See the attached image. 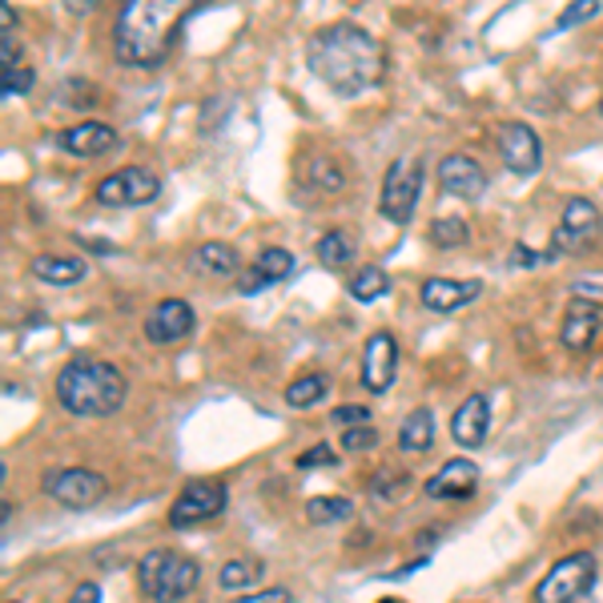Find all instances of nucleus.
Listing matches in <instances>:
<instances>
[{
    "instance_id": "obj_35",
    "label": "nucleus",
    "mask_w": 603,
    "mask_h": 603,
    "mask_svg": "<svg viewBox=\"0 0 603 603\" xmlns=\"http://www.w3.org/2000/svg\"><path fill=\"white\" fill-rule=\"evenodd\" d=\"M330 423L342 426V431H350V426H370L374 419H370V406H362V402H347V406H335Z\"/></svg>"
},
{
    "instance_id": "obj_12",
    "label": "nucleus",
    "mask_w": 603,
    "mask_h": 603,
    "mask_svg": "<svg viewBox=\"0 0 603 603\" xmlns=\"http://www.w3.org/2000/svg\"><path fill=\"white\" fill-rule=\"evenodd\" d=\"M193 326H198V314L186 298H161L146 314V338L154 347H173L193 335Z\"/></svg>"
},
{
    "instance_id": "obj_1",
    "label": "nucleus",
    "mask_w": 603,
    "mask_h": 603,
    "mask_svg": "<svg viewBox=\"0 0 603 603\" xmlns=\"http://www.w3.org/2000/svg\"><path fill=\"white\" fill-rule=\"evenodd\" d=\"M306 68L342 97H358L382 81L387 53H382L379 36H370L362 24L338 21L306 41Z\"/></svg>"
},
{
    "instance_id": "obj_18",
    "label": "nucleus",
    "mask_w": 603,
    "mask_h": 603,
    "mask_svg": "<svg viewBox=\"0 0 603 603\" xmlns=\"http://www.w3.org/2000/svg\"><path fill=\"white\" fill-rule=\"evenodd\" d=\"M294 254L282 246H269L257 254V262H250L242 274H237V294H257L266 290V286H274V282H286L294 274Z\"/></svg>"
},
{
    "instance_id": "obj_36",
    "label": "nucleus",
    "mask_w": 603,
    "mask_h": 603,
    "mask_svg": "<svg viewBox=\"0 0 603 603\" xmlns=\"http://www.w3.org/2000/svg\"><path fill=\"white\" fill-rule=\"evenodd\" d=\"M342 463V455H338L335 447H326V443H318V447L302 451L298 455V467L302 470H318V467H338Z\"/></svg>"
},
{
    "instance_id": "obj_32",
    "label": "nucleus",
    "mask_w": 603,
    "mask_h": 603,
    "mask_svg": "<svg viewBox=\"0 0 603 603\" xmlns=\"http://www.w3.org/2000/svg\"><path fill=\"white\" fill-rule=\"evenodd\" d=\"M36 85V73L29 65H17V68H0V97L12 100V97H24V93Z\"/></svg>"
},
{
    "instance_id": "obj_28",
    "label": "nucleus",
    "mask_w": 603,
    "mask_h": 603,
    "mask_svg": "<svg viewBox=\"0 0 603 603\" xmlns=\"http://www.w3.org/2000/svg\"><path fill=\"white\" fill-rule=\"evenodd\" d=\"M347 294L355 302H379L382 294H391V274L382 266H362L350 274L347 282Z\"/></svg>"
},
{
    "instance_id": "obj_27",
    "label": "nucleus",
    "mask_w": 603,
    "mask_h": 603,
    "mask_svg": "<svg viewBox=\"0 0 603 603\" xmlns=\"http://www.w3.org/2000/svg\"><path fill=\"white\" fill-rule=\"evenodd\" d=\"M306 519L318 527L347 523V519H355V503L347 495H314V499H306Z\"/></svg>"
},
{
    "instance_id": "obj_6",
    "label": "nucleus",
    "mask_w": 603,
    "mask_h": 603,
    "mask_svg": "<svg viewBox=\"0 0 603 603\" xmlns=\"http://www.w3.org/2000/svg\"><path fill=\"white\" fill-rule=\"evenodd\" d=\"M423 178L426 169L419 157H399L387 166V178H382V193H379V210L387 222L406 225L419 210V198H423Z\"/></svg>"
},
{
    "instance_id": "obj_39",
    "label": "nucleus",
    "mask_w": 603,
    "mask_h": 603,
    "mask_svg": "<svg viewBox=\"0 0 603 603\" xmlns=\"http://www.w3.org/2000/svg\"><path fill=\"white\" fill-rule=\"evenodd\" d=\"M571 298L580 302H592V306H603V282H592V278H580L571 286Z\"/></svg>"
},
{
    "instance_id": "obj_37",
    "label": "nucleus",
    "mask_w": 603,
    "mask_h": 603,
    "mask_svg": "<svg viewBox=\"0 0 603 603\" xmlns=\"http://www.w3.org/2000/svg\"><path fill=\"white\" fill-rule=\"evenodd\" d=\"M511 257H515V266H523V269H531V266H548L551 257V250H527V246H515L511 250Z\"/></svg>"
},
{
    "instance_id": "obj_3",
    "label": "nucleus",
    "mask_w": 603,
    "mask_h": 603,
    "mask_svg": "<svg viewBox=\"0 0 603 603\" xmlns=\"http://www.w3.org/2000/svg\"><path fill=\"white\" fill-rule=\"evenodd\" d=\"M56 402L77 419H109L125 406L129 382H125L121 367H113L105 358L77 355L56 370Z\"/></svg>"
},
{
    "instance_id": "obj_22",
    "label": "nucleus",
    "mask_w": 603,
    "mask_h": 603,
    "mask_svg": "<svg viewBox=\"0 0 603 603\" xmlns=\"http://www.w3.org/2000/svg\"><path fill=\"white\" fill-rule=\"evenodd\" d=\"M193 266L201 274H213V278H230V274H242V257L230 242H201L193 250Z\"/></svg>"
},
{
    "instance_id": "obj_10",
    "label": "nucleus",
    "mask_w": 603,
    "mask_h": 603,
    "mask_svg": "<svg viewBox=\"0 0 603 603\" xmlns=\"http://www.w3.org/2000/svg\"><path fill=\"white\" fill-rule=\"evenodd\" d=\"M495 149H499L503 166L519 173V178H531L543 166V141L527 121H499L495 125Z\"/></svg>"
},
{
    "instance_id": "obj_2",
    "label": "nucleus",
    "mask_w": 603,
    "mask_h": 603,
    "mask_svg": "<svg viewBox=\"0 0 603 603\" xmlns=\"http://www.w3.org/2000/svg\"><path fill=\"white\" fill-rule=\"evenodd\" d=\"M181 24L178 0H129L113 24V53L125 68H157Z\"/></svg>"
},
{
    "instance_id": "obj_25",
    "label": "nucleus",
    "mask_w": 603,
    "mask_h": 603,
    "mask_svg": "<svg viewBox=\"0 0 603 603\" xmlns=\"http://www.w3.org/2000/svg\"><path fill=\"white\" fill-rule=\"evenodd\" d=\"M302 173H306V186H310L314 193H342L347 190V169L338 166L335 157H310Z\"/></svg>"
},
{
    "instance_id": "obj_31",
    "label": "nucleus",
    "mask_w": 603,
    "mask_h": 603,
    "mask_svg": "<svg viewBox=\"0 0 603 603\" xmlns=\"http://www.w3.org/2000/svg\"><path fill=\"white\" fill-rule=\"evenodd\" d=\"M406 487H411V475L406 470H379L374 479H370V495L374 499H402L406 495Z\"/></svg>"
},
{
    "instance_id": "obj_21",
    "label": "nucleus",
    "mask_w": 603,
    "mask_h": 603,
    "mask_svg": "<svg viewBox=\"0 0 603 603\" xmlns=\"http://www.w3.org/2000/svg\"><path fill=\"white\" fill-rule=\"evenodd\" d=\"M431 447H435V411L414 406L399 426V451L402 455H426Z\"/></svg>"
},
{
    "instance_id": "obj_13",
    "label": "nucleus",
    "mask_w": 603,
    "mask_h": 603,
    "mask_svg": "<svg viewBox=\"0 0 603 603\" xmlns=\"http://www.w3.org/2000/svg\"><path fill=\"white\" fill-rule=\"evenodd\" d=\"M394 379H399V342H394L391 330H379L362 347V387L370 394H387Z\"/></svg>"
},
{
    "instance_id": "obj_20",
    "label": "nucleus",
    "mask_w": 603,
    "mask_h": 603,
    "mask_svg": "<svg viewBox=\"0 0 603 603\" xmlns=\"http://www.w3.org/2000/svg\"><path fill=\"white\" fill-rule=\"evenodd\" d=\"M423 306L435 314H451V310H463L467 302H475L483 294V282L479 278H426L423 282Z\"/></svg>"
},
{
    "instance_id": "obj_40",
    "label": "nucleus",
    "mask_w": 603,
    "mask_h": 603,
    "mask_svg": "<svg viewBox=\"0 0 603 603\" xmlns=\"http://www.w3.org/2000/svg\"><path fill=\"white\" fill-rule=\"evenodd\" d=\"M68 603H100V588L97 583H77L73 595H68Z\"/></svg>"
},
{
    "instance_id": "obj_11",
    "label": "nucleus",
    "mask_w": 603,
    "mask_h": 603,
    "mask_svg": "<svg viewBox=\"0 0 603 603\" xmlns=\"http://www.w3.org/2000/svg\"><path fill=\"white\" fill-rule=\"evenodd\" d=\"M225 511V487L218 479H193L181 487V495L169 507V527H198L210 523Z\"/></svg>"
},
{
    "instance_id": "obj_19",
    "label": "nucleus",
    "mask_w": 603,
    "mask_h": 603,
    "mask_svg": "<svg viewBox=\"0 0 603 603\" xmlns=\"http://www.w3.org/2000/svg\"><path fill=\"white\" fill-rule=\"evenodd\" d=\"M475 487H479V467H475L467 455L447 458V463L438 467V475L426 479V495H431V499H470Z\"/></svg>"
},
{
    "instance_id": "obj_33",
    "label": "nucleus",
    "mask_w": 603,
    "mask_h": 603,
    "mask_svg": "<svg viewBox=\"0 0 603 603\" xmlns=\"http://www.w3.org/2000/svg\"><path fill=\"white\" fill-rule=\"evenodd\" d=\"M379 447V426H350V431H342V451L347 455H362V451H374Z\"/></svg>"
},
{
    "instance_id": "obj_30",
    "label": "nucleus",
    "mask_w": 603,
    "mask_h": 603,
    "mask_svg": "<svg viewBox=\"0 0 603 603\" xmlns=\"http://www.w3.org/2000/svg\"><path fill=\"white\" fill-rule=\"evenodd\" d=\"M470 242V225L463 218H435L431 222V246L435 250H458Z\"/></svg>"
},
{
    "instance_id": "obj_29",
    "label": "nucleus",
    "mask_w": 603,
    "mask_h": 603,
    "mask_svg": "<svg viewBox=\"0 0 603 603\" xmlns=\"http://www.w3.org/2000/svg\"><path fill=\"white\" fill-rule=\"evenodd\" d=\"M314 254H318V262H326V266H347L350 257H355V237H350L347 230H326V234L318 237Z\"/></svg>"
},
{
    "instance_id": "obj_26",
    "label": "nucleus",
    "mask_w": 603,
    "mask_h": 603,
    "mask_svg": "<svg viewBox=\"0 0 603 603\" xmlns=\"http://www.w3.org/2000/svg\"><path fill=\"white\" fill-rule=\"evenodd\" d=\"M326 394H330V374L314 370V374H302V379H294L290 387H286V406H294V411H310V406H318Z\"/></svg>"
},
{
    "instance_id": "obj_41",
    "label": "nucleus",
    "mask_w": 603,
    "mask_h": 603,
    "mask_svg": "<svg viewBox=\"0 0 603 603\" xmlns=\"http://www.w3.org/2000/svg\"><path fill=\"white\" fill-rule=\"evenodd\" d=\"M600 113H603V97H600Z\"/></svg>"
},
{
    "instance_id": "obj_8",
    "label": "nucleus",
    "mask_w": 603,
    "mask_h": 603,
    "mask_svg": "<svg viewBox=\"0 0 603 603\" xmlns=\"http://www.w3.org/2000/svg\"><path fill=\"white\" fill-rule=\"evenodd\" d=\"M41 487H45L49 499L68 507V511H89L109 495V479L93 467H53Z\"/></svg>"
},
{
    "instance_id": "obj_24",
    "label": "nucleus",
    "mask_w": 603,
    "mask_h": 603,
    "mask_svg": "<svg viewBox=\"0 0 603 603\" xmlns=\"http://www.w3.org/2000/svg\"><path fill=\"white\" fill-rule=\"evenodd\" d=\"M262 571H266V563L254 556H242V559H230V563H222V571H218V588L222 592H257L254 583H262Z\"/></svg>"
},
{
    "instance_id": "obj_23",
    "label": "nucleus",
    "mask_w": 603,
    "mask_h": 603,
    "mask_svg": "<svg viewBox=\"0 0 603 603\" xmlns=\"http://www.w3.org/2000/svg\"><path fill=\"white\" fill-rule=\"evenodd\" d=\"M33 274L49 286H73L89 274V262L85 257H56V254H41L33 262Z\"/></svg>"
},
{
    "instance_id": "obj_16",
    "label": "nucleus",
    "mask_w": 603,
    "mask_h": 603,
    "mask_svg": "<svg viewBox=\"0 0 603 603\" xmlns=\"http://www.w3.org/2000/svg\"><path fill=\"white\" fill-rule=\"evenodd\" d=\"M438 186H443L451 198L475 201V198H483V190H487V173H483V166L475 157L447 154L438 161Z\"/></svg>"
},
{
    "instance_id": "obj_17",
    "label": "nucleus",
    "mask_w": 603,
    "mask_h": 603,
    "mask_svg": "<svg viewBox=\"0 0 603 603\" xmlns=\"http://www.w3.org/2000/svg\"><path fill=\"white\" fill-rule=\"evenodd\" d=\"M56 146L73 157H105L121 146V137H117V129L105 121H81V125L61 129V134H56Z\"/></svg>"
},
{
    "instance_id": "obj_4",
    "label": "nucleus",
    "mask_w": 603,
    "mask_h": 603,
    "mask_svg": "<svg viewBox=\"0 0 603 603\" xmlns=\"http://www.w3.org/2000/svg\"><path fill=\"white\" fill-rule=\"evenodd\" d=\"M201 583L198 559L173 548H157L137 563V588L149 603H178Z\"/></svg>"
},
{
    "instance_id": "obj_34",
    "label": "nucleus",
    "mask_w": 603,
    "mask_h": 603,
    "mask_svg": "<svg viewBox=\"0 0 603 603\" xmlns=\"http://www.w3.org/2000/svg\"><path fill=\"white\" fill-rule=\"evenodd\" d=\"M600 0H575V4H568V9L559 12V21H556V29H575V24H583V21H592V17H600Z\"/></svg>"
},
{
    "instance_id": "obj_14",
    "label": "nucleus",
    "mask_w": 603,
    "mask_h": 603,
    "mask_svg": "<svg viewBox=\"0 0 603 603\" xmlns=\"http://www.w3.org/2000/svg\"><path fill=\"white\" fill-rule=\"evenodd\" d=\"M451 435H455L458 447L479 451L491 435V402L487 394H467V402H458L455 414H451Z\"/></svg>"
},
{
    "instance_id": "obj_7",
    "label": "nucleus",
    "mask_w": 603,
    "mask_h": 603,
    "mask_svg": "<svg viewBox=\"0 0 603 603\" xmlns=\"http://www.w3.org/2000/svg\"><path fill=\"white\" fill-rule=\"evenodd\" d=\"M93 198L109 210H137V205H149V201L161 198V178L146 166L113 169L93 186Z\"/></svg>"
},
{
    "instance_id": "obj_15",
    "label": "nucleus",
    "mask_w": 603,
    "mask_h": 603,
    "mask_svg": "<svg viewBox=\"0 0 603 603\" xmlns=\"http://www.w3.org/2000/svg\"><path fill=\"white\" fill-rule=\"evenodd\" d=\"M603 330V318H600V306L592 302H580L571 298L568 310H563V326H559V342L571 350V355H583V350L595 347V338Z\"/></svg>"
},
{
    "instance_id": "obj_38",
    "label": "nucleus",
    "mask_w": 603,
    "mask_h": 603,
    "mask_svg": "<svg viewBox=\"0 0 603 603\" xmlns=\"http://www.w3.org/2000/svg\"><path fill=\"white\" fill-rule=\"evenodd\" d=\"M234 603H290V592L286 588H257V592L237 595Z\"/></svg>"
},
{
    "instance_id": "obj_5",
    "label": "nucleus",
    "mask_w": 603,
    "mask_h": 603,
    "mask_svg": "<svg viewBox=\"0 0 603 603\" xmlns=\"http://www.w3.org/2000/svg\"><path fill=\"white\" fill-rule=\"evenodd\" d=\"M595 575H600L595 551H571V556L556 559L548 575L536 583V603H575L580 595L592 592Z\"/></svg>"
},
{
    "instance_id": "obj_9",
    "label": "nucleus",
    "mask_w": 603,
    "mask_h": 603,
    "mask_svg": "<svg viewBox=\"0 0 603 603\" xmlns=\"http://www.w3.org/2000/svg\"><path fill=\"white\" fill-rule=\"evenodd\" d=\"M603 230V213L595 201L588 198H571L559 213V225H556V237H551V254H580L588 250L600 237Z\"/></svg>"
}]
</instances>
